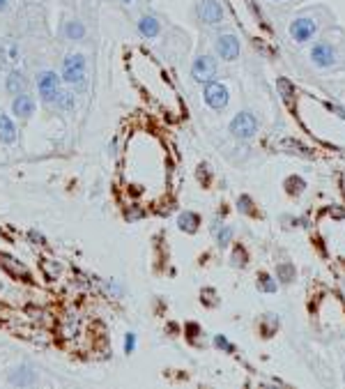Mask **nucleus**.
Segmentation results:
<instances>
[{
	"label": "nucleus",
	"instance_id": "1",
	"mask_svg": "<svg viewBox=\"0 0 345 389\" xmlns=\"http://www.w3.org/2000/svg\"><path fill=\"white\" fill-rule=\"evenodd\" d=\"M334 25H336L334 10L324 3H313V5H307V8L297 10L295 14L288 19L285 35H288L293 46L304 49V46L315 42L322 32H327L329 28H334Z\"/></svg>",
	"mask_w": 345,
	"mask_h": 389
},
{
	"label": "nucleus",
	"instance_id": "2",
	"mask_svg": "<svg viewBox=\"0 0 345 389\" xmlns=\"http://www.w3.org/2000/svg\"><path fill=\"white\" fill-rule=\"evenodd\" d=\"M60 78H63V83H67L76 90L85 88V83H88V63H85V56L83 54L65 56Z\"/></svg>",
	"mask_w": 345,
	"mask_h": 389
},
{
	"label": "nucleus",
	"instance_id": "3",
	"mask_svg": "<svg viewBox=\"0 0 345 389\" xmlns=\"http://www.w3.org/2000/svg\"><path fill=\"white\" fill-rule=\"evenodd\" d=\"M196 19L198 23L208 25V28H216V25L225 23V5L223 0H196Z\"/></svg>",
	"mask_w": 345,
	"mask_h": 389
},
{
	"label": "nucleus",
	"instance_id": "4",
	"mask_svg": "<svg viewBox=\"0 0 345 389\" xmlns=\"http://www.w3.org/2000/svg\"><path fill=\"white\" fill-rule=\"evenodd\" d=\"M63 78L60 74H56L53 69H44L37 74V92H39V100H42L46 107H53L58 100V95L63 92Z\"/></svg>",
	"mask_w": 345,
	"mask_h": 389
},
{
	"label": "nucleus",
	"instance_id": "5",
	"mask_svg": "<svg viewBox=\"0 0 345 389\" xmlns=\"http://www.w3.org/2000/svg\"><path fill=\"white\" fill-rule=\"evenodd\" d=\"M258 118L251 113V111H240V113L233 115V120L228 124L230 136L237 138V141H251L258 134Z\"/></svg>",
	"mask_w": 345,
	"mask_h": 389
},
{
	"label": "nucleus",
	"instance_id": "6",
	"mask_svg": "<svg viewBox=\"0 0 345 389\" xmlns=\"http://www.w3.org/2000/svg\"><path fill=\"white\" fill-rule=\"evenodd\" d=\"M203 102L208 104V109L216 111V113H221V111L228 109L230 104V90L228 85L221 83V81H210L203 85Z\"/></svg>",
	"mask_w": 345,
	"mask_h": 389
},
{
	"label": "nucleus",
	"instance_id": "7",
	"mask_svg": "<svg viewBox=\"0 0 345 389\" xmlns=\"http://www.w3.org/2000/svg\"><path fill=\"white\" fill-rule=\"evenodd\" d=\"M219 76V63L214 56L210 54H198L194 58V63H191V78H194L196 83H210V81H216Z\"/></svg>",
	"mask_w": 345,
	"mask_h": 389
},
{
	"label": "nucleus",
	"instance_id": "8",
	"mask_svg": "<svg viewBox=\"0 0 345 389\" xmlns=\"http://www.w3.org/2000/svg\"><path fill=\"white\" fill-rule=\"evenodd\" d=\"M214 54L225 63H235L242 54V42L235 32H219L214 37Z\"/></svg>",
	"mask_w": 345,
	"mask_h": 389
},
{
	"label": "nucleus",
	"instance_id": "9",
	"mask_svg": "<svg viewBox=\"0 0 345 389\" xmlns=\"http://www.w3.org/2000/svg\"><path fill=\"white\" fill-rule=\"evenodd\" d=\"M32 113H35V97L28 92H21L12 100V115L19 120H30Z\"/></svg>",
	"mask_w": 345,
	"mask_h": 389
},
{
	"label": "nucleus",
	"instance_id": "10",
	"mask_svg": "<svg viewBox=\"0 0 345 389\" xmlns=\"http://www.w3.org/2000/svg\"><path fill=\"white\" fill-rule=\"evenodd\" d=\"M136 30L143 39H157L162 35V21L155 14H143L136 21Z\"/></svg>",
	"mask_w": 345,
	"mask_h": 389
},
{
	"label": "nucleus",
	"instance_id": "11",
	"mask_svg": "<svg viewBox=\"0 0 345 389\" xmlns=\"http://www.w3.org/2000/svg\"><path fill=\"white\" fill-rule=\"evenodd\" d=\"M19 141V127L8 113H0V143L14 145Z\"/></svg>",
	"mask_w": 345,
	"mask_h": 389
},
{
	"label": "nucleus",
	"instance_id": "12",
	"mask_svg": "<svg viewBox=\"0 0 345 389\" xmlns=\"http://www.w3.org/2000/svg\"><path fill=\"white\" fill-rule=\"evenodd\" d=\"M25 85H28V81H25V74L21 69H10V74L5 76V90L10 92L12 97L21 95V92H25Z\"/></svg>",
	"mask_w": 345,
	"mask_h": 389
},
{
	"label": "nucleus",
	"instance_id": "13",
	"mask_svg": "<svg viewBox=\"0 0 345 389\" xmlns=\"http://www.w3.org/2000/svg\"><path fill=\"white\" fill-rule=\"evenodd\" d=\"M201 214L198 212H191V210H184V212L177 216V228L187 235H196L201 230Z\"/></svg>",
	"mask_w": 345,
	"mask_h": 389
},
{
	"label": "nucleus",
	"instance_id": "14",
	"mask_svg": "<svg viewBox=\"0 0 345 389\" xmlns=\"http://www.w3.org/2000/svg\"><path fill=\"white\" fill-rule=\"evenodd\" d=\"M63 35L65 39H69V42H81L88 35V28L83 25V21H78V19H69V21H65L63 25Z\"/></svg>",
	"mask_w": 345,
	"mask_h": 389
},
{
	"label": "nucleus",
	"instance_id": "15",
	"mask_svg": "<svg viewBox=\"0 0 345 389\" xmlns=\"http://www.w3.org/2000/svg\"><path fill=\"white\" fill-rule=\"evenodd\" d=\"M274 276H276L278 286H290V283L295 281V276H297V269H295L293 263L283 260V263H278V265H276Z\"/></svg>",
	"mask_w": 345,
	"mask_h": 389
},
{
	"label": "nucleus",
	"instance_id": "16",
	"mask_svg": "<svg viewBox=\"0 0 345 389\" xmlns=\"http://www.w3.org/2000/svg\"><path fill=\"white\" fill-rule=\"evenodd\" d=\"M35 380H37L35 371H30V368H25V366L16 368V371H12V375H10V382H12V385H19V387H28V385H32Z\"/></svg>",
	"mask_w": 345,
	"mask_h": 389
},
{
	"label": "nucleus",
	"instance_id": "17",
	"mask_svg": "<svg viewBox=\"0 0 345 389\" xmlns=\"http://www.w3.org/2000/svg\"><path fill=\"white\" fill-rule=\"evenodd\" d=\"M256 288L260 293H267V295H274L278 290V281L276 276H271L269 272H258V281H256Z\"/></svg>",
	"mask_w": 345,
	"mask_h": 389
},
{
	"label": "nucleus",
	"instance_id": "18",
	"mask_svg": "<svg viewBox=\"0 0 345 389\" xmlns=\"http://www.w3.org/2000/svg\"><path fill=\"white\" fill-rule=\"evenodd\" d=\"M214 237H216V245H219V247H221V249H228L230 245H233V240H235V228L221 223V226L214 230Z\"/></svg>",
	"mask_w": 345,
	"mask_h": 389
},
{
	"label": "nucleus",
	"instance_id": "19",
	"mask_svg": "<svg viewBox=\"0 0 345 389\" xmlns=\"http://www.w3.org/2000/svg\"><path fill=\"white\" fill-rule=\"evenodd\" d=\"M56 107L65 111V113H71V111L76 109V97H74V92H69V90H63L60 95H58V100H56Z\"/></svg>",
	"mask_w": 345,
	"mask_h": 389
},
{
	"label": "nucleus",
	"instance_id": "20",
	"mask_svg": "<svg viewBox=\"0 0 345 389\" xmlns=\"http://www.w3.org/2000/svg\"><path fill=\"white\" fill-rule=\"evenodd\" d=\"M304 189H307V180L300 175H290L288 180H285V191H288L290 196H300Z\"/></svg>",
	"mask_w": 345,
	"mask_h": 389
},
{
	"label": "nucleus",
	"instance_id": "21",
	"mask_svg": "<svg viewBox=\"0 0 345 389\" xmlns=\"http://www.w3.org/2000/svg\"><path fill=\"white\" fill-rule=\"evenodd\" d=\"M265 3H269L271 8H276V10H295V8H300V5L309 3V0H265Z\"/></svg>",
	"mask_w": 345,
	"mask_h": 389
},
{
	"label": "nucleus",
	"instance_id": "22",
	"mask_svg": "<svg viewBox=\"0 0 345 389\" xmlns=\"http://www.w3.org/2000/svg\"><path fill=\"white\" fill-rule=\"evenodd\" d=\"M212 344H214L216 351H223V353H235V346L228 341V336L225 334H214V339H212Z\"/></svg>",
	"mask_w": 345,
	"mask_h": 389
},
{
	"label": "nucleus",
	"instance_id": "23",
	"mask_svg": "<svg viewBox=\"0 0 345 389\" xmlns=\"http://www.w3.org/2000/svg\"><path fill=\"white\" fill-rule=\"evenodd\" d=\"M237 208H240V212L244 214H256V210H254V199L247 194H242L240 199H237Z\"/></svg>",
	"mask_w": 345,
	"mask_h": 389
},
{
	"label": "nucleus",
	"instance_id": "24",
	"mask_svg": "<svg viewBox=\"0 0 345 389\" xmlns=\"http://www.w3.org/2000/svg\"><path fill=\"white\" fill-rule=\"evenodd\" d=\"M136 346H138V336L134 332H129L127 336H124V353L131 355L136 351Z\"/></svg>",
	"mask_w": 345,
	"mask_h": 389
},
{
	"label": "nucleus",
	"instance_id": "25",
	"mask_svg": "<svg viewBox=\"0 0 345 389\" xmlns=\"http://www.w3.org/2000/svg\"><path fill=\"white\" fill-rule=\"evenodd\" d=\"M5 56H8L10 63H16L19 60V46L16 44H8V46H5Z\"/></svg>",
	"mask_w": 345,
	"mask_h": 389
},
{
	"label": "nucleus",
	"instance_id": "26",
	"mask_svg": "<svg viewBox=\"0 0 345 389\" xmlns=\"http://www.w3.org/2000/svg\"><path fill=\"white\" fill-rule=\"evenodd\" d=\"M8 5H10V0H0V12L8 10Z\"/></svg>",
	"mask_w": 345,
	"mask_h": 389
},
{
	"label": "nucleus",
	"instance_id": "27",
	"mask_svg": "<svg viewBox=\"0 0 345 389\" xmlns=\"http://www.w3.org/2000/svg\"><path fill=\"white\" fill-rule=\"evenodd\" d=\"M124 5H134V3H138V0H122Z\"/></svg>",
	"mask_w": 345,
	"mask_h": 389
}]
</instances>
